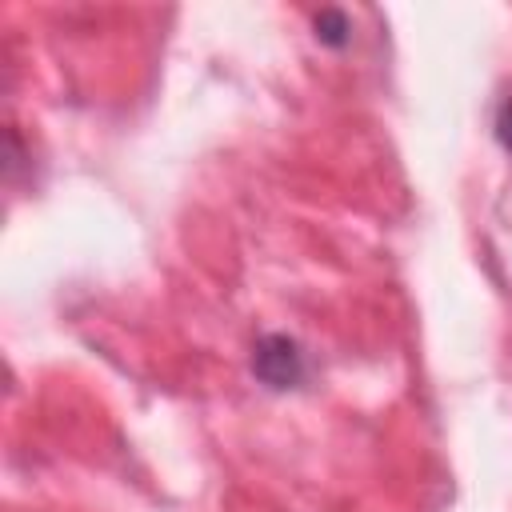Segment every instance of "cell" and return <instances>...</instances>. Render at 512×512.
I'll use <instances>...</instances> for the list:
<instances>
[{
  "label": "cell",
  "mask_w": 512,
  "mask_h": 512,
  "mask_svg": "<svg viewBox=\"0 0 512 512\" xmlns=\"http://www.w3.org/2000/svg\"><path fill=\"white\" fill-rule=\"evenodd\" d=\"M252 372L268 388H296L304 380V356L288 336H264L252 352Z\"/></svg>",
  "instance_id": "cell-1"
},
{
  "label": "cell",
  "mask_w": 512,
  "mask_h": 512,
  "mask_svg": "<svg viewBox=\"0 0 512 512\" xmlns=\"http://www.w3.org/2000/svg\"><path fill=\"white\" fill-rule=\"evenodd\" d=\"M312 24H316V40H320V44H328V48H344V44H348L352 24H348V16H344L340 8H320Z\"/></svg>",
  "instance_id": "cell-2"
},
{
  "label": "cell",
  "mask_w": 512,
  "mask_h": 512,
  "mask_svg": "<svg viewBox=\"0 0 512 512\" xmlns=\"http://www.w3.org/2000/svg\"><path fill=\"white\" fill-rule=\"evenodd\" d=\"M496 140L512 152V92L500 100V108H496Z\"/></svg>",
  "instance_id": "cell-3"
}]
</instances>
